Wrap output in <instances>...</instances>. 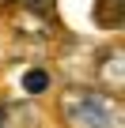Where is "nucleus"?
<instances>
[{
	"label": "nucleus",
	"mask_w": 125,
	"mask_h": 128,
	"mask_svg": "<svg viewBox=\"0 0 125 128\" xmlns=\"http://www.w3.org/2000/svg\"><path fill=\"white\" fill-rule=\"evenodd\" d=\"M95 83H99V90H106V94L117 98V90L125 87V53L121 49H102L99 53V60H95Z\"/></svg>",
	"instance_id": "nucleus-2"
},
{
	"label": "nucleus",
	"mask_w": 125,
	"mask_h": 128,
	"mask_svg": "<svg viewBox=\"0 0 125 128\" xmlns=\"http://www.w3.org/2000/svg\"><path fill=\"white\" fill-rule=\"evenodd\" d=\"M23 90H27V94H46V90H49V72H46V68H30V72L23 76Z\"/></svg>",
	"instance_id": "nucleus-4"
},
{
	"label": "nucleus",
	"mask_w": 125,
	"mask_h": 128,
	"mask_svg": "<svg viewBox=\"0 0 125 128\" xmlns=\"http://www.w3.org/2000/svg\"><path fill=\"white\" fill-rule=\"evenodd\" d=\"M91 15H95V26H102V30H117V26L125 23V0H95Z\"/></svg>",
	"instance_id": "nucleus-3"
},
{
	"label": "nucleus",
	"mask_w": 125,
	"mask_h": 128,
	"mask_svg": "<svg viewBox=\"0 0 125 128\" xmlns=\"http://www.w3.org/2000/svg\"><path fill=\"white\" fill-rule=\"evenodd\" d=\"M61 117L72 128H121V102L99 87H72L61 98Z\"/></svg>",
	"instance_id": "nucleus-1"
}]
</instances>
